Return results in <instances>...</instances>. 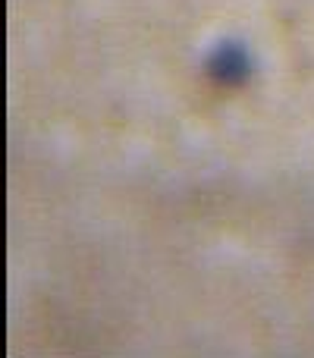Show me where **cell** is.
Here are the masks:
<instances>
[{
  "label": "cell",
  "mask_w": 314,
  "mask_h": 358,
  "mask_svg": "<svg viewBox=\"0 0 314 358\" xmlns=\"http://www.w3.org/2000/svg\"><path fill=\"white\" fill-rule=\"evenodd\" d=\"M204 73H208L210 82H217L223 88H239L252 79L255 60L239 38H220L204 54Z\"/></svg>",
  "instance_id": "6da1fadb"
}]
</instances>
